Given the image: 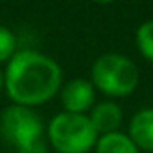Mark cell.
Here are the masks:
<instances>
[{
	"mask_svg": "<svg viewBox=\"0 0 153 153\" xmlns=\"http://www.w3.org/2000/svg\"><path fill=\"white\" fill-rule=\"evenodd\" d=\"M61 67L38 51L16 52L4 72V88L18 106L33 108L51 101L61 88Z\"/></svg>",
	"mask_w": 153,
	"mask_h": 153,
	"instance_id": "6da1fadb",
	"label": "cell"
},
{
	"mask_svg": "<svg viewBox=\"0 0 153 153\" xmlns=\"http://www.w3.org/2000/svg\"><path fill=\"white\" fill-rule=\"evenodd\" d=\"M92 85L108 97H126L139 85L137 65L123 54H103L92 65Z\"/></svg>",
	"mask_w": 153,
	"mask_h": 153,
	"instance_id": "3957f363",
	"label": "cell"
},
{
	"mask_svg": "<svg viewBox=\"0 0 153 153\" xmlns=\"http://www.w3.org/2000/svg\"><path fill=\"white\" fill-rule=\"evenodd\" d=\"M59 97H61V105L65 112L85 115V112L94 106L96 90L90 81L78 78V79H70L67 85L61 87Z\"/></svg>",
	"mask_w": 153,
	"mask_h": 153,
	"instance_id": "5b68a950",
	"label": "cell"
},
{
	"mask_svg": "<svg viewBox=\"0 0 153 153\" xmlns=\"http://www.w3.org/2000/svg\"><path fill=\"white\" fill-rule=\"evenodd\" d=\"M128 137L139 149L153 153V108H142L131 117Z\"/></svg>",
	"mask_w": 153,
	"mask_h": 153,
	"instance_id": "8992f818",
	"label": "cell"
},
{
	"mask_svg": "<svg viewBox=\"0 0 153 153\" xmlns=\"http://www.w3.org/2000/svg\"><path fill=\"white\" fill-rule=\"evenodd\" d=\"M0 133L7 144L16 148V153H47L43 124L31 108L7 106L0 117Z\"/></svg>",
	"mask_w": 153,
	"mask_h": 153,
	"instance_id": "7a4b0ae2",
	"label": "cell"
},
{
	"mask_svg": "<svg viewBox=\"0 0 153 153\" xmlns=\"http://www.w3.org/2000/svg\"><path fill=\"white\" fill-rule=\"evenodd\" d=\"M2 87H4V74L0 70V90H2Z\"/></svg>",
	"mask_w": 153,
	"mask_h": 153,
	"instance_id": "8fae6325",
	"label": "cell"
},
{
	"mask_svg": "<svg viewBox=\"0 0 153 153\" xmlns=\"http://www.w3.org/2000/svg\"><path fill=\"white\" fill-rule=\"evenodd\" d=\"M135 40H137V47H139L140 54L149 63H153V20L140 24V27L137 29Z\"/></svg>",
	"mask_w": 153,
	"mask_h": 153,
	"instance_id": "9c48e42d",
	"label": "cell"
},
{
	"mask_svg": "<svg viewBox=\"0 0 153 153\" xmlns=\"http://www.w3.org/2000/svg\"><path fill=\"white\" fill-rule=\"evenodd\" d=\"M96 153H139L133 140L121 131L101 135L96 142Z\"/></svg>",
	"mask_w": 153,
	"mask_h": 153,
	"instance_id": "ba28073f",
	"label": "cell"
},
{
	"mask_svg": "<svg viewBox=\"0 0 153 153\" xmlns=\"http://www.w3.org/2000/svg\"><path fill=\"white\" fill-rule=\"evenodd\" d=\"M16 54V36L11 29L0 25V63L9 61Z\"/></svg>",
	"mask_w": 153,
	"mask_h": 153,
	"instance_id": "30bf717a",
	"label": "cell"
},
{
	"mask_svg": "<svg viewBox=\"0 0 153 153\" xmlns=\"http://www.w3.org/2000/svg\"><path fill=\"white\" fill-rule=\"evenodd\" d=\"M94 130L103 135L106 133H114L119 130L121 123H123V110L119 105L112 103V101H103L99 105H96L92 108V114L88 115Z\"/></svg>",
	"mask_w": 153,
	"mask_h": 153,
	"instance_id": "52a82bcc",
	"label": "cell"
},
{
	"mask_svg": "<svg viewBox=\"0 0 153 153\" xmlns=\"http://www.w3.org/2000/svg\"><path fill=\"white\" fill-rule=\"evenodd\" d=\"M47 137L58 153H88L96 148L99 139L88 115L68 112L52 117L47 128Z\"/></svg>",
	"mask_w": 153,
	"mask_h": 153,
	"instance_id": "277c9868",
	"label": "cell"
}]
</instances>
